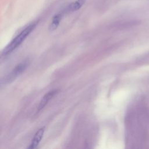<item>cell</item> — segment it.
Masks as SVG:
<instances>
[{
    "label": "cell",
    "mask_w": 149,
    "mask_h": 149,
    "mask_svg": "<svg viewBox=\"0 0 149 149\" xmlns=\"http://www.w3.org/2000/svg\"><path fill=\"white\" fill-rule=\"evenodd\" d=\"M37 26V22L33 23L27 26L24 30H23L17 36H16L3 49L2 51L1 56H6L12 53L15 49H16L27 38V37L31 33L32 31L36 28Z\"/></svg>",
    "instance_id": "1"
},
{
    "label": "cell",
    "mask_w": 149,
    "mask_h": 149,
    "mask_svg": "<svg viewBox=\"0 0 149 149\" xmlns=\"http://www.w3.org/2000/svg\"><path fill=\"white\" fill-rule=\"evenodd\" d=\"M29 65V62L27 61H24L19 64H18L13 70L12 71L6 76L5 79V81L6 83H10L15 80L17 77H18L20 74H22L24 70L26 69Z\"/></svg>",
    "instance_id": "2"
},
{
    "label": "cell",
    "mask_w": 149,
    "mask_h": 149,
    "mask_svg": "<svg viewBox=\"0 0 149 149\" xmlns=\"http://www.w3.org/2000/svg\"><path fill=\"white\" fill-rule=\"evenodd\" d=\"M44 131H45V127H41L40 129H39L36 133H35L33 138L32 139V140L30 144V146L29 147H27V148L29 149H33L36 148L38 145L39 144V143H40L41 140L42 139L44 133Z\"/></svg>",
    "instance_id": "3"
},
{
    "label": "cell",
    "mask_w": 149,
    "mask_h": 149,
    "mask_svg": "<svg viewBox=\"0 0 149 149\" xmlns=\"http://www.w3.org/2000/svg\"><path fill=\"white\" fill-rule=\"evenodd\" d=\"M59 90H53L52 91H50L46 93L44 96L41 99L38 108H37V111H40L41 109H42L45 106L48 104V102L56 95L58 94Z\"/></svg>",
    "instance_id": "4"
},
{
    "label": "cell",
    "mask_w": 149,
    "mask_h": 149,
    "mask_svg": "<svg viewBox=\"0 0 149 149\" xmlns=\"http://www.w3.org/2000/svg\"><path fill=\"white\" fill-rule=\"evenodd\" d=\"M86 0H76L70 3L66 8L68 12H74L79 9L85 3Z\"/></svg>",
    "instance_id": "5"
},
{
    "label": "cell",
    "mask_w": 149,
    "mask_h": 149,
    "mask_svg": "<svg viewBox=\"0 0 149 149\" xmlns=\"http://www.w3.org/2000/svg\"><path fill=\"white\" fill-rule=\"evenodd\" d=\"M61 18H62L61 14H57L53 17L52 22L49 26V30L50 31H54L58 27L59 24V22L61 20Z\"/></svg>",
    "instance_id": "6"
}]
</instances>
